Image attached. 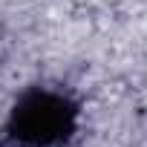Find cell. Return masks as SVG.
<instances>
[{
    "instance_id": "obj_1",
    "label": "cell",
    "mask_w": 147,
    "mask_h": 147,
    "mask_svg": "<svg viewBox=\"0 0 147 147\" xmlns=\"http://www.w3.org/2000/svg\"><path fill=\"white\" fill-rule=\"evenodd\" d=\"M78 127V104L63 92L35 87L23 92L9 113V136L20 147H58Z\"/></svg>"
}]
</instances>
